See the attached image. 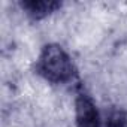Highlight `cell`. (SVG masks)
Returning <instances> with one entry per match:
<instances>
[{"label":"cell","instance_id":"6da1fadb","mask_svg":"<svg viewBox=\"0 0 127 127\" xmlns=\"http://www.w3.org/2000/svg\"><path fill=\"white\" fill-rule=\"evenodd\" d=\"M34 73L52 85H69L78 81V67L60 43H46L34 60Z\"/></svg>","mask_w":127,"mask_h":127},{"label":"cell","instance_id":"7a4b0ae2","mask_svg":"<svg viewBox=\"0 0 127 127\" xmlns=\"http://www.w3.org/2000/svg\"><path fill=\"white\" fill-rule=\"evenodd\" d=\"M75 126L76 127H102L100 112L91 94L78 82L75 91Z\"/></svg>","mask_w":127,"mask_h":127},{"label":"cell","instance_id":"3957f363","mask_svg":"<svg viewBox=\"0 0 127 127\" xmlns=\"http://www.w3.org/2000/svg\"><path fill=\"white\" fill-rule=\"evenodd\" d=\"M18 5L21 11L33 21L45 20L63 6L60 2H55V0H23Z\"/></svg>","mask_w":127,"mask_h":127},{"label":"cell","instance_id":"277c9868","mask_svg":"<svg viewBox=\"0 0 127 127\" xmlns=\"http://www.w3.org/2000/svg\"><path fill=\"white\" fill-rule=\"evenodd\" d=\"M105 127H127V114L121 108H112L106 115Z\"/></svg>","mask_w":127,"mask_h":127}]
</instances>
